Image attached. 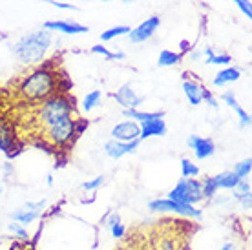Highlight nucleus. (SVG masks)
<instances>
[{"label":"nucleus","instance_id":"nucleus-1","mask_svg":"<svg viewBox=\"0 0 252 250\" xmlns=\"http://www.w3.org/2000/svg\"><path fill=\"white\" fill-rule=\"evenodd\" d=\"M75 99L71 95L55 94L38 102L35 110V123L38 139L44 146L66 150L77 139L75 135Z\"/></svg>","mask_w":252,"mask_h":250},{"label":"nucleus","instance_id":"nucleus-2","mask_svg":"<svg viewBox=\"0 0 252 250\" xmlns=\"http://www.w3.org/2000/svg\"><path fill=\"white\" fill-rule=\"evenodd\" d=\"M57 73L55 71V59H51L42 66H38L22 77L19 82V92L20 99L28 100V102H42L44 99L57 94Z\"/></svg>","mask_w":252,"mask_h":250},{"label":"nucleus","instance_id":"nucleus-3","mask_svg":"<svg viewBox=\"0 0 252 250\" xmlns=\"http://www.w3.org/2000/svg\"><path fill=\"white\" fill-rule=\"evenodd\" d=\"M51 40H53V37L48 30L28 33L15 42L13 53L22 64H38L44 61L46 53L51 46Z\"/></svg>","mask_w":252,"mask_h":250},{"label":"nucleus","instance_id":"nucleus-4","mask_svg":"<svg viewBox=\"0 0 252 250\" xmlns=\"http://www.w3.org/2000/svg\"><path fill=\"white\" fill-rule=\"evenodd\" d=\"M168 199L177 201V203H189V205H197L203 201L201 181L192 179V177H181L177 185L168 192Z\"/></svg>","mask_w":252,"mask_h":250},{"label":"nucleus","instance_id":"nucleus-5","mask_svg":"<svg viewBox=\"0 0 252 250\" xmlns=\"http://www.w3.org/2000/svg\"><path fill=\"white\" fill-rule=\"evenodd\" d=\"M46 208V201H35V203H32V201H28V203H24L20 208H17L15 212L9 214V218L15 221V223H19V225L26 226L30 225V223H33L35 219L40 216V214L44 212Z\"/></svg>","mask_w":252,"mask_h":250},{"label":"nucleus","instance_id":"nucleus-6","mask_svg":"<svg viewBox=\"0 0 252 250\" xmlns=\"http://www.w3.org/2000/svg\"><path fill=\"white\" fill-rule=\"evenodd\" d=\"M0 152L7 154L9 157H15L20 152V144L17 141L15 128L9 121L0 119Z\"/></svg>","mask_w":252,"mask_h":250},{"label":"nucleus","instance_id":"nucleus-7","mask_svg":"<svg viewBox=\"0 0 252 250\" xmlns=\"http://www.w3.org/2000/svg\"><path fill=\"white\" fill-rule=\"evenodd\" d=\"M159 26H161V19H159L158 15H154V17H150V19H146L145 22H141L135 30H130L128 38H130V42L132 44L146 42L148 38L154 37V33L158 31Z\"/></svg>","mask_w":252,"mask_h":250},{"label":"nucleus","instance_id":"nucleus-8","mask_svg":"<svg viewBox=\"0 0 252 250\" xmlns=\"http://www.w3.org/2000/svg\"><path fill=\"white\" fill-rule=\"evenodd\" d=\"M189 148L194 152V156L197 161H205L208 157H212L216 154V144L212 139L199 137V135H189L187 139Z\"/></svg>","mask_w":252,"mask_h":250},{"label":"nucleus","instance_id":"nucleus-9","mask_svg":"<svg viewBox=\"0 0 252 250\" xmlns=\"http://www.w3.org/2000/svg\"><path fill=\"white\" fill-rule=\"evenodd\" d=\"M139 133H141L139 123H135V121H125V123L115 125V128L112 130V137L115 141H121V143H130V141L139 139Z\"/></svg>","mask_w":252,"mask_h":250},{"label":"nucleus","instance_id":"nucleus-10","mask_svg":"<svg viewBox=\"0 0 252 250\" xmlns=\"http://www.w3.org/2000/svg\"><path fill=\"white\" fill-rule=\"evenodd\" d=\"M44 30L64 33V35H79V33L90 31L88 26L77 24V22H71V20H48V22H44Z\"/></svg>","mask_w":252,"mask_h":250},{"label":"nucleus","instance_id":"nucleus-11","mask_svg":"<svg viewBox=\"0 0 252 250\" xmlns=\"http://www.w3.org/2000/svg\"><path fill=\"white\" fill-rule=\"evenodd\" d=\"M114 99L117 100L125 110H130V108H139V104L145 100V97H141V95L135 94L130 84H123V86L114 94Z\"/></svg>","mask_w":252,"mask_h":250},{"label":"nucleus","instance_id":"nucleus-12","mask_svg":"<svg viewBox=\"0 0 252 250\" xmlns=\"http://www.w3.org/2000/svg\"><path fill=\"white\" fill-rule=\"evenodd\" d=\"M139 141L141 139H135V141H130V143H121V141H108L104 144V152H106L108 157H112V159H121L123 156H128V154H133V152L137 150L139 146Z\"/></svg>","mask_w":252,"mask_h":250},{"label":"nucleus","instance_id":"nucleus-13","mask_svg":"<svg viewBox=\"0 0 252 250\" xmlns=\"http://www.w3.org/2000/svg\"><path fill=\"white\" fill-rule=\"evenodd\" d=\"M183 92L187 95V99L192 106H197L203 102V94H205V86H201L194 79H185L183 81Z\"/></svg>","mask_w":252,"mask_h":250},{"label":"nucleus","instance_id":"nucleus-14","mask_svg":"<svg viewBox=\"0 0 252 250\" xmlns=\"http://www.w3.org/2000/svg\"><path fill=\"white\" fill-rule=\"evenodd\" d=\"M141 133H139V139H150V137H158V135H164L166 133V125H164L163 119H152L146 121V123H141Z\"/></svg>","mask_w":252,"mask_h":250},{"label":"nucleus","instance_id":"nucleus-15","mask_svg":"<svg viewBox=\"0 0 252 250\" xmlns=\"http://www.w3.org/2000/svg\"><path fill=\"white\" fill-rule=\"evenodd\" d=\"M232 199L238 201L243 208H251L252 205V192H251V183L249 179H240V183L236 185V188L232 190Z\"/></svg>","mask_w":252,"mask_h":250},{"label":"nucleus","instance_id":"nucleus-16","mask_svg":"<svg viewBox=\"0 0 252 250\" xmlns=\"http://www.w3.org/2000/svg\"><path fill=\"white\" fill-rule=\"evenodd\" d=\"M123 115L135 123H146L152 119H163L164 112H141L137 108H130V110H123Z\"/></svg>","mask_w":252,"mask_h":250},{"label":"nucleus","instance_id":"nucleus-17","mask_svg":"<svg viewBox=\"0 0 252 250\" xmlns=\"http://www.w3.org/2000/svg\"><path fill=\"white\" fill-rule=\"evenodd\" d=\"M241 77V71L238 68H234V66H227V68H223L221 71H218V75L214 77V86L221 88L228 84V82H236L240 81Z\"/></svg>","mask_w":252,"mask_h":250},{"label":"nucleus","instance_id":"nucleus-18","mask_svg":"<svg viewBox=\"0 0 252 250\" xmlns=\"http://www.w3.org/2000/svg\"><path fill=\"white\" fill-rule=\"evenodd\" d=\"M148 210H150V212H158V214H168V212L176 214L177 201H172V199H168V197H164V199H152L150 203H148Z\"/></svg>","mask_w":252,"mask_h":250},{"label":"nucleus","instance_id":"nucleus-19","mask_svg":"<svg viewBox=\"0 0 252 250\" xmlns=\"http://www.w3.org/2000/svg\"><path fill=\"white\" fill-rule=\"evenodd\" d=\"M205 55V62L207 64H216V66H228L232 62V57L227 55V53H216L210 46H207L205 50L201 51Z\"/></svg>","mask_w":252,"mask_h":250},{"label":"nucleus","instance_id":"nucleus-20","mask_svg":"<svg viewBox=\"0 0 252 250\" xmlns=\"http://www.w3.org/2000/svg\"><path fill=\"white\" fill-rule=\"evenodd\" d=\"M214 177H216V181H218L220 190H234L236 185L240 183V177L234 174L232 170H230V172H221V174L214 175Z\"/></svg>","mask_w":252,"mask_h":250},{"label":"nucleus","instance_id":"nucleus-21","mask_svg":"<svg viewBox=\"0 0 252 250\" xmlns=\"http://www.w3.org/2000/svg\"><path fill=\"white\" fill-rule=\"evenodd\" d=\"M101 99H102V94L101 90H94V92H90V94H86V97L82 99V112H92V110H95V108L101 104Z\"/></svg>","mask_w":252,"mask_h":250},{"label":"nucleus","instance_id":"nucleus-22","mask_svg":"<svg viewBox=\"0 0 252 250\" xmlns=\"http://www.w3.org/2000/svg\"><path fill=\"white\" fill-rule=\"evenodd\" d=\"M201 192H203V199H212L214 195L220 194V187H218V181L216 177H205L201 181Z\"/></svg>","mask_w":252,"mask_h":250},{"label":"nucleus","instance_id":"nucleus-23","mask_svg":"<svg viewBox=\"0 0 252 250\" xmlns=\"http://www.w3.org/2000/svg\"><path fill=\"white\" fill-rule=\"evenodd\" d=\"M179 61H181V55H179V53L170 51V50H163L159 53L158 66L159 68H168V66H176Z\"/></svg>","mask_w":252,"mask_h":250},{"label":"nucleus","instance_id":"nucleus-24","mask_svg":"<svg viewBox=\"0 0 252 250\" xmlns=\"http://www.w3.org/2000/svg\"><path fill=\"white\" fill-rule=\"evenodd\" d=\"M232 172L238 175L240 179H247L252 172V159L251 157H247V159H243V161H240V163H236Z\"/></svg>","mask_w":252,"mask_h":250},{"label":"nucleus","instance_id":"nucleus-25","mask_svg":"<svg viewBox=\"0 0 252 250\" xmlns=\"http://www.w3.org/2000/svg\"><path fill=\"white\" fill-rule=\"evenodd\" d=\"M199 172H201L199 166L195 163H192L190 159H187V157L181 159V175H183V177H192V179H195V177L199 175Z\"/></svg>","mask_w":252,"mask_h":250},{"label":"nucleus","instance_id":"nucleus-26","mask_svg":"<svg viewBox=\"0 0 252 250\" xmlns=\"http://www.w3.org/2000/svg\"><path fill=\"white\" fill-rule=\"evenodd\" d=\"M130 33V28L128 26H115V28H110L108 31H104L101 35V40L108 42V40H114L117 37H123V35H128Z\"/></svg>","mask_w":252,"mask_h":250},{"label":"nucleus","instance_id":"nucleus-27","mask_svg":"<svg viewBox=\"0 0 252 250\" xmlns=\"http://www.w3.org/2000/svg\"><path fill=\"white\" fill-rule=\"evenodd\" d=\"M92 53H97V55H102V57H106V59H115V61H123L125 59V53L123 51H117V53H114V51H110L106 48V46H94L92 48Z\"/></svg>","mask_w":252,"mask_h":250},{"label":"nucleus","instance_id":"nucleus-28","mask_svg":"<svg viewBox=\"0 0 252 250\" xmlns=\"http://www.w3.org/2000/svg\"><path fill=\"white\" fill-rule=\"evenodd\" d=\"M102 185H104V175H97L94 179L82 183V190H84V192H97Z\"/></svg>","mask_w":252,"mask_h":250},{"label":"nucleus","instance_id":"nucleus-29","mask_svg":"<svg viewBox=\"0 0 252 250\" xmlns=\"http://www.w3.org/2000/svg\"><path fill=\"white\" fill-rule=\"evenodd\" d=\"M7 230L11 232L15 238H19V239H28L30 236H28V230H26V226H22V225H19V223H9L7 225Z\"/></svg>","mask_w":252,"mask_h":250},{"label":"nucleus","instance_id":"nucleus-30","mask_svg":"<svg viewBox=\"0 0 252 250\" xmlns=\"http://www.w3.org/2000/svg\"><path fill=\"white\" fill-rule=\"evenodd\" d=\"M221 100H223L227 106L232 108V110H236V108L240 106V102H238V99H236V94H234L232 90H228V92H225V94L221 95Z\"/></svg>","mask_w":252,"mask_h":250},{"label":"nucleus","instance_id":"nucleus-31","mask_svg":"<svg viewBox=\"0 0 252 250\" xmlns=\"http://www.w3.org/2000/svg\"><path fill=\"white\" fill-rule=\"evenodd\" d=\"M232 2H236V6L245 13L247 19H252V6H251V2H249V0H232Z\"/></svg>","mask_w":252,"mask_h":250},{"label":"nucleus","instance_id":"nucleus-32","mask_svg":"<svg viewBox=\"0 0 252 250\" xmlns=\"http://www.w3.org/2000/svg\"><path fill=\"white\" fill-rule=\"evenodd\" d=\"M203 100H205L210 108H214V110H218V106H220V104H218V99L214 97V94H212L210 90H207V88H205V94H203Z\"/></svg>","mask_w":252,"mask_h":250},{"label":"nucleus","instance_id":"nucleus-33","mask_svg":"<svg viewBox=\"0 0 252 250\" xmlns=\"http://www.w3.org/2000/svg\"><path fill=\"white\" fill-rule=\"evenodd\" d=\"M42 2H48V4L59 7V9H68V11H79V7H77V6H73V4H66V2H57V0H42Z\"/></svg>","mask_w":252,"mask_h":250},{"label":"nucleus","instance_id":"nucleus-34","mask_svg":"<svg viewBox=\"0 0 252 250\" xmlns=\"http://www.w3.org/2000/svg\"><path fill=\"white\" fill-rule=\"evenodd\" d=\"M117 223H121L119 212H110L106 216V219H104V226H106V228H112V226L117 225Z\"/></svg>","mask_w":252,"mask_h":250},{"label":"nucleus","instance_id":"nucleus-35","mask_svg":"<svg viewBox=\"0 0 252 250\" xmlns=\"http://www.w3.org/2000/svg\"><path fill=\"white\" fill-rule=\"evenodd\" d=\"M88 119H82V117H75V135L79 137L82 131L88 128Z\"/></svg>","mask_w":252,"mask_h":250},{"label":"nucleus","instance_id":"nucleus-36","mask_svg":"<svg viewBox=\"0 0 252 250\" xmlns=\"http://www.w3.org/2000/svg\"><path fill=\"white\" fill-rule=\"evenodd\" d=\"M110 232H112V236H114L115 239H119L126 234V226L123 225V223H117V225H114L110 228Z\"/></svg>","mask_w":252,"mask_h":250},{"label":"nucleus","instance_id":"nucleus-37","mask_svg":"<svg viewBox=\"0 0 252 250\" xmlns=\"http://www.w3.org/2000/svg\"><path fill=\"white\" fill-rule=\"evenodd\" d=\"M190 50H192V46H190L189 40H181V53H179V55H181V57L187 55Z\"/></svg>","mask_w":252,"mask_h":250},{"label":"nucleus","instance_id":"nucleus-38","mask_svg":"<svg viewBox=\"0 0 252 250\" xmlns=\"http://www.w3.org/2000/svg\"><path fill=\"white\" fill-rule=\"evenodd\" d=\"M212 199H214L216 205H225V203H228V201H230V197H227V195H214Z\"/></svg>","mask_w":252,"mask_h":250},{"label":"nucleus","instance_id":"nucleus-39","mask_svg":"<svg viewBox=\"0 0 252 250\" xmlns=\"http://www.w3.org/2000/svg\"><path fill=\"white\" fill-rule=\"evenodd\" d=\"M161 249H163V250H176V245H174V241L166 239V241H163V243H161Z\"/></svg>","mask_w":252,"mask_h":250},{"label":"nucleus","instance_id":"nucleus-40","mask_svg":"<svg viewBox=\"0 0 252 250\" xmlns=\"http://www.w3.org/2000/svg\"><path fill=\"white\" fill-rule=\"evenodd\" d=\"M203 57V53L199 50H194V51H190V55H189V59L190 61H199Z\"/></svg>","mask_w":252,"mask_h":250},{"label":"nucleus","instance_id":"nucleus-41","mask_svg":"<svg viewBox=\"0 0 252 250\" xmlns=\"http://www.w3.org/2000/svg\"><path fill=\"white\" fill-rule=\"evenodd\" d=\"M220 250H236V247H234L232 243H225L223 247H221Z\"/></svg>","mask_w":252,"mask_h":250},{"label":"nucleus","instance_id":"nucleus-42","mask_svg":"<svg viewBox=\"0 0 252 250\" xmlns=\"http://www.w3.org/2000/svg\"><path fill=\"white\" fill-rule=\"evenodd\" d=\"M4 172H6V175H9V174H11V172H13L11 164H9V163H6V164H4Z\"/></svg>","mask_w":252,"mask_h":250},{"label":"nucleus","instance_id":"nucleus-43","mask_svg":"<svg viewBox=\"0 0 252 250\" xmlns=\"http://www.w3.org/2000/svg\"><path fill=\"white\" fill-rule=\"evenodd\" d=\"M46 183H48V185H53V175H48V179H46Z\"/></svg>","mask_w":252,"mask_h":250},{"label":"nucleus","instance_id":"nucleus-44","mask_svg":"<svg viewBox=\"0 0 252 250\" xmlns=\"http://www.w3.org/2000/svg\"><path fill=\"white\" fill-rule=\"evenodd\" d=\"M104 2H115V0H104ZM119 2H133V0H119Z\"/></svg>","mask_w":252,"mask_h":250},{"label":"nucleus","instance_id":"nucleus-45","mask_svg":"<svg viewBox=\"0 0 252 250\" xmlns=\"http://www.w3.org/2000/svg\"><path fill=\"white\" fill-rule=\"evenodd\" d=\"M2 194H4V188H0V197H2Z\"/></svg>","mask_w":252,"mask_h":250}]
</instances>
